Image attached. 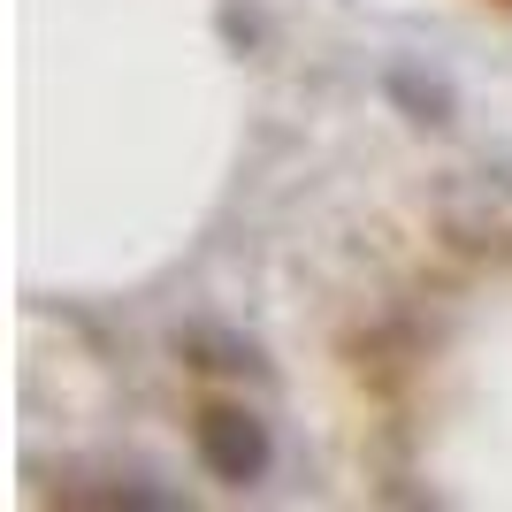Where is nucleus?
I'll use <instances>...</instances> for the list:
<instances>
[{"instance_id":"nucleus-1","label":"nucleus","mask_w":512,"mask_h":512,"mask_svg":"<svg viewBox=\"0 0 512 512\" xmlns=\"http://www.w3.org/2000/svg\"><path fill=\"white\" fill-rule=\"evenodd\" d=\"M199 451H207V467L222 474V482H253V474L268 467V428H260L253 413H207V421H199Z\"/></svg>"}]
</instances>
